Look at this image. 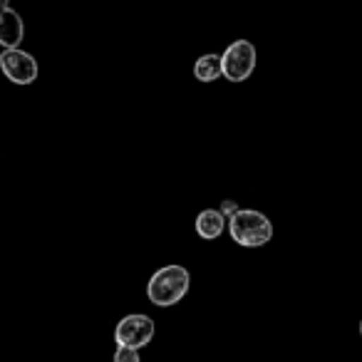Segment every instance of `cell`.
<instances>
[{
  "instance_id": "cell-12",
  "label": "cell",
  "mask_w": 362,
  "mask_h": 362,
  "mask_svg": "<svg viewBox=\"0 0 362 362\" xmlns=\"http://www.w3.org/2000/svg\"><path fill=\"white\" fill-rule=\"evenodd\" d=\"M360 332H362V322H360Z\"/></svg>"
},
{
  "instance_id": "cell-6",
  "label": "cell",
  "mask_w": 362,
  "mask_h": 362,
  "mask_svg": "<svg viewBox=\"0 0 362 362\" xmlns=\"http://www.w3.org/2000/svg\"><path fill=\"white\" fill-rule=\"evenodd\" d=\"M23 37H25V23L13 8L0 11V45L11 50V47H21Z\"/></svg>"
},
{
  "instance_id": "cell-4",
  "label": "cell",
  "mask_w": 362,
  "mask_h": 362,
  "mask_svg": "<svg viewBox=\"0 0 362 362\" xmlns=\"http://www.w3.org/2000/svg\"><path fill=\"white\" fill-rule=\"evenodd\" d=\"M0 70L13 85H33L37 80V60L30 52L21 50V47H11V50L0 52Z\"/></svg>"
},
{
  "instance_id": "cell-1",
  "label": "cell",
  "mask_w": 362,
  "mask_h": 362,
  "mask_svg": "<svg viewBox=\"0 0 362 362\" xmlns=\"http://www.w3.org/2000/svg\"><path fill=\"white\" fill-rule=\"evenodd\" d=\"M189 286H192V276L184 266H164L149 278L146 286V296L154 305L169 308L176 305L181 298L187 296Z\"/></svg>"
},
{
  "instance_id": "cell-5",
  "label": "cell",
  "mask_w": 362,
  "mask_h": 362,
  "mask_svg": "<svg viewBox=\"0 0 362 362\" xmlns=\"http://www.w3.org/2000/svg\"><path fill=\"white\" fill-rule=\"evenodd\" d=\"M151 337H154V320L149 315H127L117 322L115 330V340L119 347H132V350H139V347L149 345Z\"/></svg>"
},
{
  "instance_id": "cell-10",
  "label": "cell",
  "mask_w": 362,
  "mask_h": 362,
  "mask_svg": "<svg viewBox=\"0 0 362 362\" xmlns=\"http://www.w3.org/2000/svg\"><path fill=\"white\" fill-rule=\"evenodd\" d=\"M218 211H221L223 216H228V218H231L233 214L238 211V206H236V204H233V202H223V204H221V209H218Z\"/></svg>"
},
{
  "instance_id": "cell-11",
  "label": "cell",
  "mask_w": 362,
  "mask_h": 362,
  "mask_svg": "<svg viewBox=\"0 0 362 362\" xmlns=\"http://www.w3.org/2000/svg\"><path fill=\"white\" fill-rule=\"evenodd\" d=\"M11 8V0H0V11H8Z\"/></svg>"
},
{
  "instance_id": "cell-2",
  "label": "cell",
  "mask_w": 362,
  "mask_h": 362,
  "mask_svg": "<svg viewBox=\"0 0 362 362\" xmlns=\"http://www.w3.org/2000/svg\"><path fill=\"white\" fill-rule=\"evenodd\" d=\"M228 231L238 246L258 248L273 238V223L266 214L253 211V209H238L228 221Z\"/></svg>"
},
{
  "instance_id": "cell-8",
  "label": "cell",
  "mask_w": 362,
  "mask_h": 362,
  "mask_svg": "<svg viewBox=\"0 0 362 362\" xmlns=\"http://www.w3.org/2000/svg\"><path fill=\"white\" fill-rule=\"evenodd\" d=\"M194 77L199 82H216L218 77H223V60L221 55H214V52H206L197 60L194 65Z\"/></svg>"
},
{
  "instance_id": "cell-7",
  "label": "cell",
  "mask_w": 362,
  "mask_h": 362,
  "mask_svg": "<svg viewBox=\"0 0 362 362\" xmlns=\"http://www.w3.org/2000/svg\"><path fill=\"white\" fill-rule=\"evenodd\" d=\"M226 228V216L218 209H204L197 216V233L204 241H214L218 238Z\"/></svg>"
},
{
  "instance_id": "cell-3",
  "label": "cell",
  "mask_w": 362,
  "mask_h": 362,
  "mask_svg": "<svg viewBox=\"0 0 362 362\" xmlns=\"http://www.w3.org/2000/svg\"><path fill=\"white\" fill-rule=\"evenodd\" d=\"M223 60V77L228 82H243L253 75L256 70V47L248 40H236L226 47V52L221 55Z\"/></svg>"
},
{
  "instance_id": "cell-9",
  "label": "cell",
  "mask_w": 362,
  "mask_h": 362,
  "mask_svg": "<svg viewBox=\"0 0 362 362\" xmlns=\"http://www.w3.org/2000/svg\"><path fill=\"white\" fill-rule=\"evenodd\" d=\"M115 362H141L139 350H132V347H117Z\"/></svg>"
}]
</instances>
